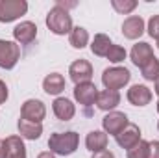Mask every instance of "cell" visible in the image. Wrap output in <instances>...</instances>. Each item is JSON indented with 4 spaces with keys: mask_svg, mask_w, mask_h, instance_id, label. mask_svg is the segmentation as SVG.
Returning a JSON list of instances; mask_svg holds the SVG:
<instances>
[{
    "mask_svg": "<svg viewBox=\"0 0 159 158\" xmlns=\"http://www.w3.org/2000/svg\"><path fill=\"white\" fill-rule=\"evenodd\" d=\"M143 77L146 80H157L159 78V60L157 58H152L143 69H141Z\"/></svg>",
    "mask_w": 159,
    "mask_h": 158,
    "instance_id": "obj_24",
    "label": "cell"
},
{
    "mask_svg": "<svg viewBox=\"0 0 159 158\" xmlns=\"http://www.w3.org/2000/svg\"><path fill=\"white\" fill-rule=\"evenodd\" d=\"M80 138L76 132H56L50 136L48 140V147H50V153H56V155H61V156H69L72 155L76 149H78Z\"/></svg>",
    "mask_w": 159,
    "mask_h": 158,
    "instance_id": "obj_1",
    "label": "cell"
},
{
    "mask_svg": "<svg viewBox=\"0 0 159 158\" xmlns=\"http://www.w3.org/2000/svg\"><path fill=\"white\" fill-rule=\"evenodd\" d=\"M109 62H113V63H119V62H124L126 60V50L119 47V45H111V48H109V52H107V56H106Z\"/></svg>",
    "mask_w": 159,
    "mask_h": 158,
    "instance_id": "obj_26",
    "label": "cell"
},
{
    "mask_svg": "<svg viewBox=\"0 0 159 158\" xmlns=\"http://www.w3.org/2000/svg\"><path fill=\"white\" fill-rule=\"evenodd\" d=\"M96 97H98V89L94 84L87 82V84H78L74 87V99L78 101L80 104L83 106H91L96 102Z\"/></svg>",
    "mask_w": 159,
    "mask_h": 158,
    "instance_id": "obj_10",
    "label": "cell"
},
{
    "mask_svg": "<svg viewBox=\"0 0 159 158\" xmlns=\"http://www.w3.org/2000/svg\"><path fill=\"white\" fill-rule=\"evenodd\" d=\"M131 62L137 65V67H144L152 58H156L154 56V50H152V47L148 45V43H137V45H133V48H131Z\"/></svg>",
    "mask_w": 159,
    "mask_h": 158,
    "instance_id": "obj_13",
    "label": "cell"
},
{
    "mask_svg": "<svg viewBox=\"0 0 159 158\" xmlns=\"http://www.w3.org/2000/svg\"><path fill=\"white\" fill-rule=\"evenodd\" d=\"M156 93H157V95H159V78L156 80Z\"/></svg>",
    "mask_w": 159,
    "mask_h": 158,
    "instance_id": "obj_33",
    "label": "cell"
},
{
    "mask_svg": "<svg viewBox=\"0 0 159 158\" xmlns=\"http://www.w3.org/2000/svg\"><path fill=\"white\" fill-rule=\"evenodd\" d=\"M111 4H113V7H115L119 13H124V15L131 13V11L137 7V2H135V0H113Z\"/></svg>",
    "mask_w": 159,
    "mask_h": 158,
    "instance_id": "obj_25",
    "label": "cell"
},
{
    "mask_svg": "<svg viewBox=\"0 0 159 158\" xmlns=\"http://www.w3.org/2000/svg\"><path fill=\"white\" fill-rule=\"evenodd\" d=\"M115 138H117V143L122 149H131L133 145H137L141 141V128L133 123H128V126L122 132H119Z\"/></svg>",
    "mask_w": 159,
    "mask_h": 158,
    "instance_id": "obj_9",
    "label": "cell"
},
{
    "mask_svg": "<svg viewBox=\"0 0 159 158\" xmlns=\"http://www.w3.org/2000/svg\"><path fill=\"white\" fill-rule=\"evenodd\" d=\"M157 112H159V101H157Z\"/></svg>",
    "mask_w": 159,
    "mask_h": 158,
    "instance_id": "obj_34",
    "label": "cell"
},
{
    "mask_svg": "<svg viewBox=\"0 0 159 158\" xmlns=\"http://www.w3.org/2000/svg\"><path fill=\"white\" fill-rule=\"evenodd\" d=\"M144 32V21L139 15H131L122 22V34L128 39H137Z\"/></svg>",
    "mask_w": 159,
    "mask_h": 158,
    "instance_id": "obj_12",
    "label": "cell"
},
{
    "mask_svg": "<svg viewBox=\"0 0 159 158\" xmlns=\"http://www.w3.org/2000/svg\"><path fill=\"white\" fill-rule=\"evenodd\" d=\"M28 11L24 0H0V22H11Z\"/></svg>",
    "mask_w": 159,
    "mask_h": 158,
    "instance_id": "obj_4",
    "label": "cell"
},
{
    "mask_svg": "<svg viewBox=\"0 0 159 158\" xmlns=\"http://www.w3.org/2000/svg\"><path fill=\"white\" fill-rule=\"evenodd\" d=\"M69 43H70L74 48H83V47L89 43V34H87V30L81 28V26L72 28V32L69 34Z\"/></svg>",
    "mask_w": 159,
    "mask_h": 158,
    "instance_id": "obj_22",
    "label": "cell"
},
{
    "mask_svg": "<svg viewBox=\"0 0 159 158\" xmlns=\"http://www.w3.org/2000/svg\"><path fill=\"white\" fill-rule=\"evenodd\" d=\"M85 145L91 153H100V151H106L107 147V134L102 132V130H93L87 134L85 138Z\"/></svg>",
    "mask_w": 159,
    "mask_h": 158,
    "instance_id": "obj_18",
    "label": "cell"
},
{
    "mask_svg": "<svg viewBox=\"0 0 159 158\" xmlns=\"http://www.w3.org/2000/svg\"><path fill=\"white\" fill-rule=\"evenodd\" d=\"M46 26L50 28V32H54L57 36H65V34L72 32V19L65 7L56 4L46 15Z\"/></svg>",
    "mask_w": 159,
    "mask_h": 158,
    "instance_id": "obj_2",
    "label": "cell"
},
{
    "mask_svg": "<svg viewBox=\"0 0 159 158\" xmlns=\"http://www.w3.org/2000/svg\"><path fill=\"white\" fill-rule=\"evenodd\" d=\"M157 48H159V41H157Z\"/></svg>",
    "mask_w": 159,
    "mask_h": 158,
    "instance_id": "obj_35",
    "label": "cell"
},
{
    "mask_svg": "<svg viewBox=\"0 0 159 158\" xmlns=\"http://www.w3.org/2000/svg\"><path fill=\"white\" fill-rule=\"evenodd\" d=\"M52 110H54L56 117L61 119V121H69V119L74 117V114H76L74 104L69 99H65V97H57L54 101V104H52Z\"/></svg>",
    "mask_w": 159,
    "mask_h": 158,
    "instance_id": "obj_16",
    "label": "cell"
},
{
    "mask_svg": "<svg viewBox=\"0 0 159 158\" xmlns=\"http://www.w3.org/2000/svg\"><path fill=\"white\" fill-rule=\"evenodd\" d=\"M13 37L19 41L20 45H30L32 41L37 37V26L30 21H24L13 28Z\"/></svg>",
    "mask_w": 159,
    "mask_h": 158,
    "instance_id": "obj_11",
    "label": "cell"
},
{
    "mask_svg": "<svg viewBox=\"0 0 159 158\" xmlns=\"http://www.w3.org/2000/svg\"><path fill=\"white\" fill-rule=\"evenodd\" d=\"M148 158H159V141H150V153Z\"/></svg>",
    "mask_w": 159,
    "mask_h": 158,
    "instance_id": "obj_28",
    "label": "cell"
},
{
    "mask_svg": "<svg viewBox=\"0 0 159 158\" xmlns=\"http://www.w3.org/2000/svg\"><path fill=\"white\" fill-rule=\"evenodd\" d=\"M7 101V86L4 80H0V104Z\"/></svg>",
    "mask_w": 159,
    "mask_h": 158,
    "instance_id": "obj_29",
    "label": "cell"
},
{
    "mask_svg": "<svg viewBox=\"0 0 159 158\" xmlns=\"http://www.w3.org/2000/svg\"><path fill=\"white\" fill-rule=\"evenodd\" d=\"M148 153H150V141L141 140L137 145L128 149V158H148Z\"/></svg>",
    "mask_w": 159,
    "mask_h": 158,
    "instance_id": "obj_23",
    "label": "cell"
},
{
    "mask_svg": "<svg viewBox=\"0 0 159 158\" xmlns=\"http://www.w3.org/2000/svg\"><path fill=\"white\" fill-rule=\"evenodd\" d=\"M19 132L22 138H28V140H37L41 134H43V125L41 123H32V121H26V119H19Z\"/></svg>",
    "mask_w": 159,
    "mask_h": 158,
    "instance_id": "obj_20",
    "label": "cell"
},
{
    "mask_svg": "<svg viewBox=\"0 0 159 158\" xmlns=\"http://www.w3.org/2000/svg\"><path fill=\"white\" fill-rule=\"evenodd\" d=\"M129 78H131V75L126 67H109L102 73V82H104L106 89H113V91L124 87L129 82Z\"/></svg>",
    "mask_w": 159,
    "mask_h": 158,
    "instance_id": "obj_3",
    "label": "cell"
},
{
    "mask_svg": "<svg viewBox=\"0 0 159 158\" xmlns=\"http://www.w3.org/2000/svg\"><path fill=\"white\" fill-rule=\"evenodd\" d=\"M93 158H115V156L109 151H100V153H93Z\"/></svg>",
    "mask_w": 159,
    "mask_h": 158,
    "instance_id": "obj_30",
    "label": "cell"
},
{
    "mask_svg": "<svg viewBox=\"0 0 159 158\" xmlns=\"http://www.w3.org/2000/svg\"><path fill=\"white\" fill-rule=\"evenodd\" d=\"M69 75H70V78L72 82L78 86V84H87V82H91L93 78V65L87 62V60H76L72 65H70V69H69Z\"/></svg>",
    "mask_w": 159,
    "mask_h": 158,
    "instance_id": "obj_7",
    "label": "cell"
},
{
    "mask_svg": "<svg viewBox=\"0 0 159 158\" xmlns=\"http://www.w3.org/2000/svg\"><path fill=\"white\" fill-rule=\"evenodd\" d=\"M111 39L106 36V34H96L94 36V39L91 43V50H93V54L94 56H100V58H106L107 56V52H109V48H111Z\"/></svg>",
    "mask_w": 159,
    "mask_h": 158,
    "instance_id": "obj_21",
    "label": "cell"
},
{
    "mask_svg": "<svg viewBox=\"0 0 159 158\" xmlns=\"http://www.w3.org/2000/svg\"><path fill=\"white\" fill-rule=\"evenodd\" d=\"M6 145V158H26V147L20 136H9L4 140Z\"/></svg>",
    "mask_w": 159,
    "mask_h": 158,
    "instance_id": "obj_17",
    "label": "cell"
},
{
    "mask_svg": "<svg viewBox=\"0 0 159 158\" xmlns=\"http://www.w3.org/2000/svg\"><path fill=\"white\" fill-rule=\"evenodd\" d=\"M157 128H159V125H157Z\"/></svg>",
    "mask_w": 159,
    "mask_h": 158,
    "instance_id": "obj_36",
    "label": "cell"
},
{
    "mask_svg": "<svg viewBox=\"0 0 159 158\" xmlns=\"http://www.w3.org/2000/svg\"><path fill=\"white\" fill-rule=\"evenodd\" d=\"M148 34L159 41V15H154L150 21H148Z\"/></svg>",
    "mask_w": 159,
    "mask_h": 158,
    "instance_id": "obj_27",
    "label": "cell"
},
{
    "mask_svg": "<svg viewBox=\"0 0 159 158\" xmlns=\"http://www.w3.org/2000/svg\"><path fill=\"white\" fill-rule=\"evenodd\" d=\"M20 58V47L13 41L0 39V67L2 69H11Z\"/></svg>",
    "mask_w": 159,
    "mask_h": 158,
    "instance_id": "obj_5",
    "label": "cell"
},
{
    "mask_svg": "<svg viewBox=\"0 0 159 158\" xmlns=\"http://www.w3.org/2000/svg\"><path fill=\"white\" fill-rule=\"evenodd\" d=\"M102 125H104L106 134L117 136L119 132H122V130L128 126V116H126L124 112H109V114L104 117Z\"/></svg>",
    "mask_w": 159,
    "mask_h": 158,
    "instance_id": "obj_8",
    "label": "cell"
},
{
    "mask_svg": "<svg viewBox=\"0 0 159 158\" xmlns=\"http://www.w3.org/2000/svg\"><path fill=\"white\" fill-rule=\"evenodd\" d=\"M43 89L48 95H59L65 89V78L59 73H52V75H48L43 80Z\"/></svg>",
    "mask_w": 159,
    "mask_h": 158,
    "instance_id": "obj_19",
    "label": "cell"
},
{
    "mask_svg": "<svg viewBox=\"0 0 159 158\" xmlns=\"http://www.w3.org/2000/svg\"><path fill=\"white\" fill-rule=\"evenodd\" d=\"M37 158H56V156H54V153H50V151H44V153H41Z\"/></svg>",
    "mask_w": 159,
    "mask_h": 158,
    "instance_id": "obj_32",
    "label": "cell"
},
{
    "mask_svg": "<svg viewBox=\"0 0 159 158\" xmlns=\"http://www.w3.org/2000/svg\"><path fill=\"white\" fill-rule=\"evenodd\" d=\"M120 102V95L119 91H113V89H104V91H98V97H96V106L104 112H111L113 108H117Z\"/></svg>",
    "mask_w": 159,
    "mask_h": 158,
    "instance_id": "obj_15",
    "label": "cell"
},
{
    "mask_svg": "<svg viewBox=\"0 0 159 158\" xmlns=\"http://www.w3.org/2000/svg\"><path fill=\"white\" fill-rule=\"evenodd\" d=\"M0 158H6V145H4V140H0Z\"/></svg>",
    "mask_w": 159,
    "mask_h": 158,
    "instance_id": "obj_31",
    "label": "cell"
},
{
    "mask_svg": "<svg viewBox=\"0 0 159 158\" xmlns=\"http://www.w3.org/2000/svg\"><path fill=\"white\" fill-rule=\"evenodd\" d=\"M128 101L133 104V106H146L150 104L152 101V91L146 87V86H141V84H135L128 89Z\"/></svg>",
    "mask_w": 159,
    "mask_h": 158,
    "instance_id": "obj_14",
    "label": "cell"
},
{
    "mask_svg": "<svg viewBox=\"0 0 159 158\" xmlns=\"http://www.w3.org/2000/svg\"><path fill=\"white\" fill-rule=\"evenodd\" d=\"M44 116H46V108L39 99H30L20 108V117L26 121H32V123H41Z\"/></svg>",
    "mask_w": 159,
    "mask_h": 158,
    "instance_id": "obj_6",
    "label": "cell"
}]
</instances>
